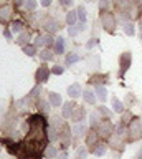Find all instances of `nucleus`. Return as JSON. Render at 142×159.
<instances>
[{
	"mask_svg": "<svg viewBox=\"0 0 142 159\" xmlns=\"http://www.w3.org/2000/svg\"><path fill=\"white\" fill-rule=\"evenodd\" d=\"M99 22H101L102 28H104L107 33H114L116 32L117 22H116V17H114V13H112L111 10H109V12H101Z\"/></svg>",
	"mask_w": 142,
	"mask_h": 159,
	"instance_id": "f257e3e1",
	"label": "nucleus"
},
{
	"mask_svg": "<svg viewBox=\"0 0 142 159\" xmlns=\"http://www.w3.org/2000/svg\"><path fill=\"white\" fill-rule=\"evenodd\" d=\"M129 128V143H136L142 138V123L139 118H134L132 121L127 124Z\"/></svg>",
	"mask_w": 142,
	"mask_h": 159,
	"instance_id": "f03ea898",
	"label": "nucleus"
},
{
	"mask_svg": "<svg viewBox=\"0 0 142 159\" xmlns=\"http://www.w3.org/2000/svg\"><path fill=\"white\" fill-rule=\"evenodd\" d=\"M97 134H99V138H111L112 134H114V126H112L111 119H101L99 126L96 128Z\"/></svg>",
	"mask_w": 142,
	"mask_h": 159,
	"instance_id": "7ed1b4c3",
	"label": "nucleus"
},
{
	"mask_svg": "<svg viewBox=\"0 0 142 159\" xmlns=\"http://www.w3.org/2000/svg\"><path fill=\"white\" fill-rule=\"evenodd\" d=\"M131 63H132V55L131 52H124L119 57V76H122L127 70H129L131 66Z\"/></svg>",
	"mask_w": 142,
	"mask_h": 159,
	"instance_id": "20e7f679",
	"label": "nucleus"
},
{
	"mask_svg": "<svg viewBox=\"0 0 142 159\" xmlns=\"http://www.w3.org/2000/svg\"><path fill=\"white\" fill-rule=\"evenodd\" d=\"M50 70H48L46 65H41L40 68L37 70V73H35V80H37V83L40 84V83H46L48 81V78H50Z\"/></svg>",
	"mask_w": 142,
	"mask_h": 159,
	"instance_id": "39448f33",
	"label": "nucleus"
},
{
	"mask_svg": "<svg viewBox=\"0 0 142 159\" xmlns=\"http://www.w3.org/2000/svg\"><path fill=\"white\" fill-rule=\"evenodd\" d=\"M13 17V8L8 7V5H2L0 7V22L5 23V22H10Z\"/></svg>",
	"mask_w": 142,
	"mask_h": 159,
	"instance_id": "423d86ee",
	"label": "nucleus"
},
{
	"mask_svg": "<svg viewBox=\"0 0 142 159\" xmlns=\"http://www.w3.org/2000/svg\"><path fill=\"white\" fill-rule=\"evenodd\" d=\"M51 43H53V37L50 33L40 35V37H37V40H35V47H40V48H46V47H50Z\"/></svg>",
	"mask_w": 142,
	"mask_h": 159,
	"instance_id": "0eeeda50",
	"label": "nucleus"
},
{
	"mask_svg": "<svg viewBox=\"0 0 142 159\" xmlns=\"http://www.w3.org/2000/svg\"><path fill=\"white\" fill-rule=\"evenodd\" d=\"M43 27H45V30L51 35V33H55L60 30V22H58L56 18H46L45 23H43Z\"/></svg>",
	"mask_w": 142,
	"mask_h": 159,
	"instance_id": "6e6552de",
	"label": "nucleus"
},
{
	"mask_svg": "<svg viewBox=\"0 0 142 159\" xmlns=\"http://www.w3.org/2000/svg\"><path fill=\"white\" fill-rule=\"evenodd\" d=\"M109 141H111V148L112 149H114V151H122V148H124V139H122V138H119V136H117V134L114 133V134H112V136L109 138Z\"/></svg>",
	"mask_w": 142,
	"mask_h": 159,
	"instance_id": "1a4fd4ad",
	"label": "nucleus"
},
{
	"mask_svg": "<svg viewBox=\"0 0 142 159\" xmlns=\"http://www.w3.org/2000/svg\"><path fill=\"white\" fill-rule=\"evenodd\" d=\"M97 138H99L97 131H96V129H91V131L86 134V146H91V148L97 146V144H99V143H97Z\"/></svg>",
	"mask_w": 142,
	"mask_h": 159,
	"instance_id": "9d476101",
	"label": "nucleus"
},
{
	"mask_svg": "<svg viewBox=\"0 0 142 159\" xmlns=\"http://www.w3.org/2000/svg\"><path fill=\"white\" fill-rule=\"evenodd\" d=\"M37 106H38V109H40L41 113H45V114H48V113H50V106H51V103L48 101V99H45V98H43V96H38Z\"/></svg>",
	"mask_w": 142,
	"mask_h": 159,
	"instance_id": "9b49d317",
	"label": "nucleus"
},
{
	"mask_svg": "<svg viewBox=\"0 0 142 159\" xmlns=\"http://www.w3.org/2000/svg\"><path fill=\"white\" fill-rule=\"evenodd\" d=\"M84 116H86V111H84V108L83 106H75V111H73V114H71V119L75 123H80L81 119H84Z\"/></svg>",
	"mask_w": 142,
	"mask_h": 159,
	"instance_id": "f8f14e48",
	"label": "nucleus"
},
{
	"mask_svg": "<svg viewBox=\"0 0 142 159\" xmlns=\"http://www.w3.org/2000/svg\"><path fill=\"white\" fill-rule=\"evenodd\" d=\"M71 133H73L75 138H81L83 134H86V124L84 123H76L75 126H73Z\"/></svg>",
	"mask_w": 142,
	"mask_h": 159,
	"instance_id": "ddd939ff",
	"label": "nucleus"
},
{
	"mask_svg": "<svg viewBox=\"0 0 142 159\" xmlns=\"http://www.w3.org/2000/svg\"><path fill=\"white\" fill-rule=\"evenodd\" d=\"M81 86L78 83H75V84H71L70 88H68V94H70V96L73 98V99H76V98H80L81 96Z\"/></svg>",
	"mask_w": 142,
	"mask_h": 159,
	"instance_id": "4468645a",
	"label": "nucleus"
},
{
	"mask_svg": "<svg viewBox=\"0 0 142 159\" xmlns=\"http://www.w3.org/2000/svg\"><path fill=\"white\" fill-rule=\"evenodd\" d=\"M122 28H124V33L127 35V37H134V35H136L134 23H132L131 20H127V22H122Z\"/></svg>",
	"mask_w": 142,
	"mask_h": 159,
	"instance_id": "2eb2a0df",
	"label": "nucleus"
},
{
	"mask_svg": "<svg viewBox=\"0 0 142 159\" xmlns=\"http://www.w3.org/2000/svg\"><path fill=\"white\" fill-rule=\"evenodd\" d=\"M83 98H84V101H86L88 104H94V103H96V93L93 91V89H84Z\"/></svg>",
	"mask_w": 142,
	"mask_h": 159,
	"instance_id": "dca6fc26",
	"label": "nucleus"
},
{
	"mask_svg": "<svg viewBox=\"0 0 142 159\" xmlns=\"http://www.w3.org/2000/svg\"><path fill=\"white\" fill-rule=\"evenodd\" d=\"M75 106H76V104H73L71 101L63 104V116L68 118V119H71V114H73V111H75Z\"/></svg>",
	"mask_w": 142,
	"mask_h": 159,
	"instance_id": "f3484780",
	"label": "nucleus"
},
{
	"mask_svg": "<svg viewBox=\"0 0 142 159\" xmlns=\"http://www.w3.org/2000/svg\"><path fill=\"white\" fill-rule=\"evenodd\" d=\"M94 93H96V96L99 98V101H106L107 99V91H106L104 86H101V84H97L94 88Z\"/></svg>",
	"mask_w": 142,
	"mask_h": 159,
	"instance_id": "a211bd4d",
	"label": "nucleus"
},
{
	"mask_svg": "<svg viewBox=\"0 0 142 159\" xmlns=\"http://www.w3.org/2000/svg\"><path fill=\"white\" fill-rule=\"evenodd\" d=\"M15 42L20 45V47H27L28 45V42H30V33H27V32H23V33H20L17 37V40Z\"/></svg>",
	"mask_w": 142,
	"mask_h": 159,
	"instance_id": "6ab92c4d",
	"label": "nucleus"
},
{
	"mask_svg": "<svg viewBox=\"0 0 142 159\" xmlns=\"http://www.w3.org/2000/svg\"><path fill=\"white\" fill-rule=\"evenodd\" d=\"M48 101L51 103V106L58 108V106H61L63 99H61V96H60L58 93H50V98H48Z\"/></svg>",
	"mask_w": 142,
	"mask_h": 159,
	"instance_id": "aec40b11",
	"label": "nucleus"
},
{
	"mask_svg": "<svg viewBox=\"0 0 142 159\" xmlns=\"http://www.w3.org/2000/svg\"><path fill=\"white\" fill-rule=\"evenodd\" d=\"M111 103H112V109H114L116 113H124V106H126V104L122 103L121 99L112 98V99H111Z\"/></svg>",
	"mask_w": 142,
	"mask_h": 159,
	"instance_id": "412c9836",
	"label": "nucleus"
},
{
	"mask_svg": "<svg viewBox=\"0 0 142 159\" xmlns=\"http://www.w3.org/2000/svg\"><path fill=\"white\" fill-rule=\"evenodd\" d=\"M106 151H107V144H104V143H99V144H97V146H96L94 149H93L94 156H97V157H99V156H104Z\"/></svg>",
	"mask_w": 142,
	"mask_h": 159,
	"instance_id": "4be33fe9",
	"label": "nucleus"
},
{
	"mask_svg": "<svg viewBox=\"0 0 142 159\" xmlns=\"http://www.w3.org/2000/svg\"><path fill=\"white\" fill-rule=\"evenodd\" d=\"M10 30H12V33H15V35H20V33H23V23L20 22V20H15V22H12V25H10Z\"/></svg>",
	"mask_w": 142,
	"mask_h": 159,
	"instance_id": "5701e85b",
	"label": "nucleus"
},
{
	"mask_svg": "<svg viewBox=\"0 0 142 159\" xmlns=\"http://www.w3.org/2000/svg\"><path fill=\"white\" fill-rule=\"evenodd\" d=\"M55 53H58V55L65 53V38L58 37V40L55 42Z\"/></svg>",
	"mask_w": 142,
	"mask_h": 159,
	"instance_id": "b1692460",
	"label": "nucleus"
},
{
	"mask_svg": "<svg viewBox=\"0 0 142 159\" xmlns=\"http://www.w3.org/2000/svg\"><path fill=\"white\" fill-rule=\"evenodd\" d=\"M78 22V13H76V10H70V12L66 13V23L70 25H75Z\"/></svg>",
	"mask_w": 142,
	"mask_h": 159,
	"instance_id": "393cba45",
	"label": "nucleus"
},
{
	"mask_svg": "<svg viewBox=\"0 0 142 159\" xmlns=\"http://www.w3.org/2000/svg\"><path fill=\"white\" fill-rule=\"evenodd\" d=\"M99 123H101V119H99V113L93 111V113H91V129H96L97 126H99Z\"/></svg>",
	"mask_w": 142,
	"mask_h": 159,
	"instance_id": "a878e982",
	"label": "nucleus"
},
{
	"mask_svg": "<svg viewBox=\"0 0 142 159\" xmlns=\"http://www.w3.org/2000/svg\"><path fill=\"white\" fill-rule=\"evenodd\" d=\"M58 156V149L56 148H53V146H48L45 149V157L48 159H53V157H56Z\"/></svg>",
	"mask_w": 142,
	"mask_h": 159,
	"instance_id": "bb28decb",
	"label": "nucleus"
},
{
	"mask_svg": "<svg viewBox=\"0 0 142 159\" xmlns=\"http://www.w3.org/2000/svg\"><path fill=\"white\" fill-rule=\"evenodd\" d=\"M76 61H80V55H78V53L71 52V53L66 55V65H73V63H76Z\"/></svg>",
	"mask_w": 142,
	"mask_h": 159,
	"instance_id": "cd10ccee",
	"label": "nucleus"
},
{
	"mask_svg": "<svg viewBox=\"0 0 142 159\" xmlns=\"http://www.w3.org/2000/svg\"><path fill=\"white\" fill-rule=\"evenodd\" d=\"M40 58L43 60V61H50V60H53V53L48 48H43L40 52Z\"/></svg>",
	"mask_w": 142,
	"mask_h": 159,
	"instance_id": "c85d7f7f",
	"label": "nucleus"
},
{
	"mask_svg": "<svg viewBox=\"0 0 142 159\" xmlns=\"http://www.w3.org/2000/svg\"><path fill=\"white\" fill-rule=\"evenodd\" d=\"M23 53H25L27 57H35L37 55V47L35 45H27V47H23Z\"/></svg>",
	"mask_w": 142,
	"mask_h": 159,
	"instance_id": "c756f323",
	"label": "nucleus"
},
{
	"mask_svg": "<svg viewBox=\"0 0 142 159\" xmlns=\"http://www.w3.org/2000/svg\"><path fill=\"white\" fill-rule=\"evenodd\" d=\"M76 13H78V20H80V22H86V8L83 7V5H80V7L76 8Z\"/></svg>",
	"mask_w": 142,
	"mask_h": 159,
	"instance_id": "7c9ffc66",
	"label": "nucleus"
},
{
	"mask_svg": "<svg viewBox=\"0 0 142 159\" xmlns=\"http://www.w3.org/2000/svg\"><path fill=\"white\" fill-rule=\"evenodd\" d=\"M99 8H101V12H109L111 10V0H99Z\"/></svg>",
	"mask_w": 142,
	"mask_h": 159,
	"instance_id": "2f4dec72",
	"label": "nucleus"
},
{
	"mask_svg": "<svg viewBox=\"0 0 142 159\" xmlns=\"http://www.w3.org/2000/svg\"><path fill=\"white\" fill-rule=\"evenodd\" d=\"M88 156V149L84 146H81V148H78V151H76V159H86Z\"/></svg>",
	"mask_w": 142,
	"mask_h": 159,
	"instance_id": "473e14b6",
	"label": "nucleus"
},
{
	"mask_svg": "<svg viewBox=\"0 0 142 159\" xmlns=\"http://www.w3.org/2000/svg\"><path fill=\"white\" fill-rule=\"evenodd\" d=\"M97 113L99 114H102L106 119H109L111 118V109H107L106 106H97Z\"/></svg>",
	"mask_w": 142,
	"mask_h": 159,
	"instance_id": "72a5a7b5",
	"label": "nucleus"
},
{
	"mask_svg": "<svg viewBox=\"0 0 142 159\" xmlns=\"http://www.w3.org/2000/svg\"><path fill=\"white\" fill-rule=\"evenodd\" d=\"M58 138H60V134H58V131H56L55 128L48 129V139H50V141H56Z\"/></svg>",
	"mask_w": 142,
	"mask_h": 159,
	"instance_id": "f704fd0d",
	"label": "nucleus"
},
{
	"mask_svg": "<svg viewBox=\"0 0 142 159\" xmlns=\"http://www.w3.org/2000/svg\"><path fill=\"white\" fill-rule=\"evenodd\" d=\"M37 5H38V2H37V0H25V7H27V10H28V12H32V10H35V8H37Z\"/></svg>",
	"mask_w": 142,
	"mask_h": 159,
	"instance_id": "c9c22d12",
	"label": "nucleus"
},
{
	"mask_svg": "<svg viewBox=\"0 0 142 159\" xmlns=\"http://www.w3.org/2000/svg\"><path fill=\"white\" fill-rule=\"evenodd\" d=\"M132 119H134V116H132V113H129V111H127V113H124V114H122V118H121V123H124V124H129V123L132 121Z\"/></svg>",
	"mask_w": 142,
	"mask_h": 159,
	"instance_id": "e433bc0d",
	"label": "nucleus"
},
{
	"mask_svg": "<svg viewBox=\"0 0 142 159\" xmlns=\"http://www.w3.org/2000/svg\"><path fill=\"white\" fill-rule=\"evenodd\" d=\"M63 71H65V68L60 66V65H55V66L51 68V73H53V75H61Z\"/></svg>",
	"mask_w": 142,
	"mask_h": 159,
	"instance_id": "4c0bfd02",
	"label": "nucleus"
},
{
	"mask_svg": "<svg viewBox=\"0 0 142 159\" xmlns=\"http://www.w3.org/2000/svg\"><path fill=\"white\" fill-rule=\"evenodd\" d=\"M78 32H80V30H78V27H76V25H71V27H68V33H70L71 37H76V35H78Z\"/></svg>",
	"mask_w": 142,
	"mask_h": 159,
	"instance_id": "58836bf2",
	"label": "nucleus"
},
{
	"mask_svg": "<svg viewBox=\"0 0 142 159\" xmlns=\"http://www.w3.org/2000/svg\"><path fill=\"white\" fill-rule=\"evenodd\" d=\"M40 91H41V88H40V84H37L35 88L32 89V93H30V96L32 98H35V96H40Z\"/></svg>",
	"mask_w": 142,
	"mask_h": 159,
	"instance_id": "ea45409f",
	"label": "nucleus"
},
{
	"mask_svg": "<svg viewBox=\"0 0 142 159\" xmlns=\"http://www.w3.org/2000/svg\"><path fill=\"white\" fill-rule=\"evenodd\" d=\"M96 43H97V40H96L94 37H93V38L89 40V42L86 43V50H91V48H94V47H96Z\"/></svg>",
	"mask_w": 142,
	"mask_h": 159,
	"instance_id": "a19ab883",
	"label": "nucleus"
},
{
	"mask_svg": "<svg viewBox=\"0 0 142 159\" xmlns=\"http://www.w3.org/2000/svg\"><path fill=\"white\" fill-rule=\"evenodd\" d=\"M3 37H5L7 40H10V38H12V30L5 27V30H3Z\"/></svg>",
	"mask_w": 142,
	"mask_h": 159,
	"instance_id": "79ce46f5",
	"label": "nucleus"
},
{
	"mask_svg": "<svg viewBox=\"0 0 142 159\" xmlns=\"http://www.w3.org/2000/svg\"><path fill=\"white\" fill-rule=\"evenodd\" d=\"M76 27H78V30H80V32H84V30H86V23H84V22H80Z\"/></svg>",
	"mask_w": 142,
	"mask_h": 159,
	"instance_id": "37998d69",
	"label": "nucleus"
},
{
	"mask_svg": "<svg viewBox=\"0 0 142 159\" xmlns=\"http://www.w3.org/2000/svg\"><path fill=\"white\" fill-rule=\"evenodd\" d=\"M60 3L63 5V7H70V5L73 3V0H60Z\"/></svg>",
	"mask_w": 142,
	"mask_h": 159,
	"instance_id": "c03bdc74",
	"label": "nucleus"
},
{
	"mask_svg": "<svg viewBox=\"0 0 142 159\" xmlns=\"http://www.w3.org/2000/svg\"><path fill=\"white\" fill-rule=\"evenodd\" d=\"M51 2H53V0H40V3L43 5V7H50Z\"/></svg>",
	"mask_w": 142,
	"mask_h": 159,
	"instance_id": "a18cd8bd",
	"label": "nucleus"
},
{
	"mask_svg": "<svg viewBox=\"0 0 142 159\" xmlns=\"http://www.w3.org/2000/svg\"><path fill=\"white\" fill-rule=\"evenodd\" d=\"M13 3H15V7H22V5H25V0H13Z\"/></svg>",
	"mask_w": 142,
	"mask_h": 159,
	"instance_id": "49530a36",
	"label": "nucleus"
},
{
	"mask_svg": "<svg viewBox=\"0 0 142 159\" xmlns=\"http://www.w3.org/2000/svg\"><path fill=\"white\" fill-rule=\"evenodd\" d=\"M119 157H121V152L119 151H114V152L111 154V159H119Z\"/></svg>",
	"mask_w": 142,
	"mask_h": 159,
	"instance_id": "de8ad7c7",
	"label": "nucleus"
},
{
	"mask_svg": "<svg viewBox=\"0 0 142 159\" xmlns=\"http://www.w3.org/2000/svg\"><path fill=\"white\" fill-rule=\"evenodd\" d=\"M134 159H142V149H139V151H137V154L134 156Z\"/></svg>",
	"mask_w": 142,
	"mask_h": 159,
	"instance_id": "09e8293b",
	"label": "nucleus"
},
{
	"mask_svg": "<svg viewBox=\"0 0 142 159\" xmlns=\"http://www.w3.org/2000/svg\"><path fill=\"white\" fill-rule=\"evenodd\" d=\"M139 27H140V32H142V18L139 20Z\"/></svg>",
	"mask_w": 142,
	"mask_h": 159,
	"instance_id": "8fccbe9b",
	"label": "nucleus"
},
{
	"mask_svg": "<svg viewBox=\"0 0 142 159\" xmlns=\"http://www.w3.org/2000/svg\"><path fill=\"white\" fill-rule=\"evenodd\" d=\"M140 42H142V32H140Z\"/></svg>",
	"mask_w": 142,
	"mask_h": 159,
	"instance_id": "3c124183",
	"label": "nucleus"
},
{
	"mask_svg": "<svg viewBox=\"0 0 142 159\" xmlns=\"http://www.w3.org/2000/svg\"><path fill=\"white\" fill-rule=\"evenodd\" d=\"M84 2H91V0H84Z\"/></svg>",
	"mask_w": 142,
	"mask_h": 159,
	"instance_id": "603ef678",
	"label": "nucleus"
},
{
	"mask_svg": "<svg viewBox=\"0 0 142 159\" xmlns=\"http://www.w3.org/2000/svg\"><path fill=\"white\" fill-rule=\"evenodd\" d=\"M140 5H142V0H140Z\"/></svg>",
	"mask_w": 142,
	"mask_h": 159,
	"instance_id": "864d4df0",
	"label": "nucleus"
},
{
	"mask_svg": "<svg viewBox=\"0 0 142 159\" xmlns=\"http://www.w3.org/2000/svg\"><path fill=\"white\" fill-rule=\"evenodd\" d=\"M139 2H140V0H139Z\"/></svg>",
	"mask_w": 142,
	"mask_h": 159,
	"instance_id": "5fc2aeb1",
	"label": "nucleus"
}]
</instances>
